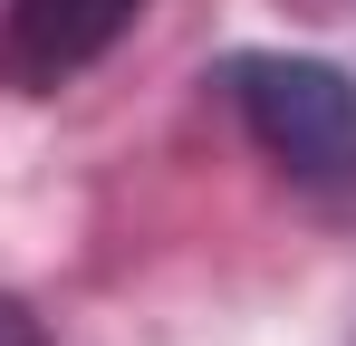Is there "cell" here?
Segmentation results:
<instances>
[{
  "instance_id": "4",
  "label": "cell",
  "mask_w": 356,
  "mask_h": 346,
  "mask_svg": "<svg viewBox=\"0 0 356 346\" xmlns=\"http://www.w3.org/2000/svg\"><path fill=\"white\" fill-rule=\"evenodd\" d=\"M327 10H356V0H327Z\"/></svg>"
},
{
  "instance_id": "3",
  "label": "cell",
  "mask_w": 356,
  "mask_h": 346,
  "mask_svg": "<svg viewBox=\"0 0 356 346\" xmlns=\"http://www.w3.org/2000/svg\"><path fill=\"white\" fill-rule=\"evenodd\" d=\"M0 346H49V337H39V318H29L19 298H0Z\"/></svg>"
},
{
  "instance_id": "2",
  "label": "cell",
  "mask_w": 356,
  "mask_h": 346,
  "mask_svg": "<svg viewBox=\"0 0 356 346\" xmlns=\"http://www.w3.org/2000/svg\"><path fill=\"white\" fill-rule=\"evenodd\" d=\"M145 0H10L0 10V77L19 97H58L135 29Z\"/></svg>"
},
{
  "instance_id": "1",
  "label": "cell",
  "mask_w": 356,
  "mask_h": 346,
  "mask_svg": "<svg viewBox=\"0 0 356 346\" xmlns=\"http://www.w3.org/2000/svg\"><path fill=\"white\" fill-rule=\"evenodd\" d=\"M222 97L241 135L308 192H356V77L298 49H241L222 58Z\"/></svg>"
}]
</instances>
